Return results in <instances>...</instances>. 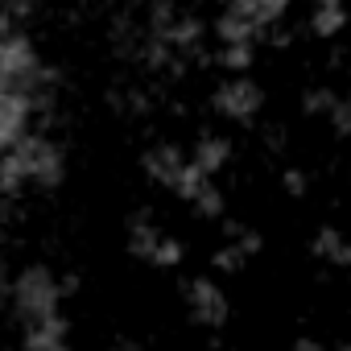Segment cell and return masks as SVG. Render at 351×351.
Here are the masks:
<instances>
[{
  "label": "cell",
  "instance_id": "8fae6325",
  "mask_svg": "<svg viewBox=\"0 0 351 351\" xmlns=\"http://www.w3.org/2000/svg\"><path fill=\"white\" fill-rule=\"evenodd\" d=\"M314 256L318 261H330V265H351V244L343 240V232L339 228H318V236H314Z\"/></svg>",
  "mask_w": 351,
  "mask_h": 351
},
{
  "label": "cell",
  "instance_id": "44dd1931",
  "mask_svg": "<svg viewBox=\"0 0 351 351\" xmlns=\"http://www.w3.org/2000/svg\"><path fill=\"white\" fill-rule=\"evenodd\" d=\"M281 182H285V195H293V199L306 195V173H302V169H285V178H281Z\"/></svg>",
  "mask_w": 351,
  "mask_h": 351
},
{
  "label": "cell",
  "instance_id": "e0dca14e",
  "mask_svg": "<svg viewBox=\"0 0 351 351\" xmlns=\"http://www.w3.org/2000/svg\"><path fill=\"white\" fill-rule=\"evenodd\" d=\"M191 207H195L199 215H207V219H219V215H223V191H219V186H207Z\"/></svg>",
  "mask_w": 351,
  "mask_h": 351
},
{
  "label": "cell",
  "instance_id": "8992f818",
  "mask_svg": "<svg viewBox=\"0 0 351 351\" xmlns=\"http://www.w3.org/2000/svg\"><path fill=\"white\" fill-rule=\"evenodd\" d=\"M141 165H145V173H149V178L153 182H161V186H178V178H182V173H186V157H182V149L178 145H153L145 157H141Z\"/></svg>",
  "mask_w": 351,
  "mask_h": 351
},
{
  "label": "cell",
  "instance_id": "30bf717a",
  "mask_svg": "<svg viewBox=\"0 0 351 351\" xmlns=\"http://www.w3.org/2000/svg\"><path fill=\"white\" fill-rule=\"evenodd\" d=\"M215 38H219L223 46H244V42H256L261 29H256L252 21H244V17H236L232 9H223L219 21H215Z\"/></svg>",
  "mask_w": 351,
  "mask_h": 351
},
{
  "label": "cell",
  "instance_id": "7a4b0ae2",
  "mask_svg": "<svg viewBox=\"0 0 351 351\" xmlns=\"http://www.w3.org/2000/svg\"><path fill=\"white\" fill-rule=\"evenodd\" d=\"M5 161H13L21 178H29L38 186H58L62 182V153H58L54 141H46L38 132H29L17 149H9Z\"/></svg>",
  "mask_w": 351,
  "mask_h": 351
},
{
  "label": "cell",
  "instance_id": "d6986e66",
  "mask_svg": "<svg viewBox=\"0 0 351 351\" xmlns=\"http://www.w3.org/2000/svg\"><path fill=\"white\" fill-rule=\"evenodd\" d=\"M178 261H182V244L165 236V240H161V248H157V256H153V265H157V269H173Z\"/></svg>",
  "mask_w": 351,
  "mask_h": 351
},
{
  "label": "cell",
  "instance_id": "5b68a950",
  "mask_svg": "<svg viewBox=\"0 0 351 351\" xmlns=\"http://www.w3.org/2000/svg\"><path fill=\"white\" fill-rule=\"evenodd\" d=\"M29 120H34V99L21 91H0V145L17 149L29 136Z\"/></svg>",
  "mask_w": 351,
  "mask_h": 351
},
{
  "label": "cell",
  "instance_id": "9a60e30c",
  "mask_svg": "<svg viewBox=\"0 0 351 351\" xmlns=\"http://www.w3.org/2000/svg\"><path fill=\"white\" fill-rule=\"evenodd\" d=\"M207 186H211V178H207V173H203V169H199L195 161H191V165H186V173L178 178V186H173V191H178L182 199H191V203H195V199H199V195H203Z\"/></svg>",
  "mask_w": 351,
  "mask_h": 351
},
{
  "label": "cell",
  "instance_id": "603a6c76",
  "mask_svg": "<svg viewBox=\"0 0 351 351\" xmlns=\"http://www.w3.org/2000/svg\"><path fill=\"white\" fill-rule=\"evenodd\" d=\"M293 351H326V347H322L318 339H298V343H293Z\"/></svg>",
  "mask_w": 351,
  "mask_h": 351
},
{
  "label": "cell",
  "instance_id": "d4e9b609",
  "mask_svg": "<svg viewBox=\"0 0 351 351\" xmlns=\"http://www.w3.org/2000/svg\"><path fill=\"white\" fill-rule=\"evenodd\" d=\"M335 351H351V339H347V343H343V347H335Z\"/></svg>",
  "mask_w": 351,
  "mask_h": 351
},
{
  "label": "cell",
  "instance_id": "7402d4cb",
  "mask_svg": "<svg viewBox=\"0 0 351 351\" xmlns=\"http://www.w3.org/2000/svg\"><path fill=\"white\" fill-rule=\"evenodd\" d=\"M236 244L244 248V256H256V252L265 248V240H261V232H252V228H244V236H240Z\"/></svg>",
  "mask_w": 351,
  "mask_h": 351
},
{
  "label": "cell",
  "instance_id": "52a82bcc",
  "mask_svg": "<svg viewBox=\"0 0 351 351\" xmlns=\"http://www.w3.org/2000/svg\"><path fill=\"white\" fill-rule=\"evenodd\" d=\"M191 161L207 173V178H215V173L232 161V141L219 136V132H203L199 145H195V153H191Z\"/></svg>",
  "mask_w": 351,
  "mask_h": 351
},
{
  "label": "cell",
  "instance_id": "cb8c5ba5",
  "mask_svg": "<svg viewBox=\"0 0 351 351\" xmlns=\"http://www.w3.org/2000/svg\"><path fill=\"white\" fill-rule=\"evenodd\" d=\"M58 285H62V298H66V293H75V289H79V277H75V273H66Z\"/></svg>",
  "mask_w": 351,
  "mask_h": 351
},
{
  "label": "cell",
  "instance_id": "6da1fadb",
  "mask_svg": "<svg viewBox=\"0 0 351 351\" xmlns=\"http://www.w3.org/2000/svg\"><path fill=\"white\" fill-rule=\"evenodd\" d=\"M58 302H62V285L54 281V273L46 265H29V269L17 273V281H13V306H17V318L25 322V330L58 318Z\"/></svg>",
  "mask_w": 351,
  "mask_h": 351
},
{
  "label": "cell",
  "instance_id": "7c38bea8",
  "mask_svg": "<svg viewBox=\"0 0 351 351\" xmlns=\"http://www.w3.org/2000/svg\"><path fill=\"white\" fill-rule=\"evenodd\" d=\"M343 25H347L343 0H322V5L310 13V29H314L318 38H335V34H343Z\"/></svg>",
  "mask_w": 351,
  "mask_h": 351
},
{
  "label": "cell",
  "instance_id": "9c48e42d",
  "mask_svg": "<svg viewBox=\"0 0 351 351\" xmlns=\"http://www.w3.org/2000/svg\"><path fill=\"white\" fill-rule=\"evenodd\" d=\"M161 240H165V236H161L145 215H136V219L128 223V252H132V256H141V261H149V265H153V256H157Z\"/></svg>",
  "mask_w": 351,
  "mask_h": 351
},
{
  "label": "cell",
  "instance_id": "ba28073f",
  "mask_svg": "<svg viewBox=\"0 0 351 351\" xmlns=\"http://www.w3.org/2000/svg\"><path fill=\"white\" fill-rule=\"evenodd\" d=\"M21 351H66V322L62 318H50L42 326H29Z\"/></svg>",
  "mask_w": 351,
  "mask_h": 351
},
{
  "label": "cell",
  "instance_id": "4fadbf2b",
  "mask_svg": "<svg viewBox=\"0 0 351 351\" xmlns=\"http://www.w3.org/2000/svg\"><path fill=\"white\" fill-rule=\"evenodd\" d=\"M207 34V25H203V17H195V13H182L178 21L169 25V34L161 38L165 46H182V50H199V38Z\"/></svg>",
  "mask_w": 351,
  "mask_h": 351
},
{
  "label": "cell",
  "instance_id": "3957f363",
  "mask_svg": "<svg viewBox=\"0 0 351 351\" xmlns=\"http://www.w3.org/2000/svg\"><path fill=\"white\" fill-rule=\"evenodd\" d=\"M186 302H191V318L207 330H223L228 318H232V306L223 298V289L207 277H191L186 281Z\"/></svg>",
  "mask_w": 351,
  "mask_h": 351
},
{
  "label": "cell",
  "instance_id": "ffe728a7",
  "mask_svg": "<svg viewBox=\"0 0 351 351\" xmlns=\"http://www.w3.org/2000/svg\"><path fill=\"white\" fill-rule=\"evenodd\" d=\"M330 124H335L339 136L351 132V95H339V104H335V112H330Z\"/></svg>",
  "mask_w": 351,
  "mask_h": 351
},
{
  "label": "cell",
  "instance_id": "277c9868",
  "mask_svg": "<svg viewBox=\"0 0 351 351\" xmlns=\"http://www.w3.org/2000/svg\"><path fill=\"white\" fill-rule=\"evenodd\" d=\"M261 108H265V91H261V83H252L244 75L215 87V112L228 120H252Z\"/></svg>",
  "mask_w": 351,
  "mask_h": 351
},
{
  "label": "cell",
  "instance_id": "2e32d148",
  "mask_svg": "<svg viewBox=\"0 0 351 351\" xmlns=\"http://www.w3.org/2000/svg\"><path fill=\"white\" fill-rule=\"evenodd\" d=\"M335 104H339V95L330 91V87H314V91H306V99H302V108H306V116H330L335 112Z\"/></svg>",
  "mask_w": 351,
  "mask_h": 351
},
{
  "label": "cell",
  "instance_id": "ac0fdd59",
  "mask_svg": "<svg viewBox=\"0 0 351 351\" xmlns=\"http://www.w3.org/2000/svg\"><path fill=\"white\" fill-rule=\"evenodd\" d=\"M244 261H248V256H244V248H240V244H228V248H219V252L211 256V265H215L219 273H240V269H244Z\"/></svg>",
  "mask_w": 351,
  "mask_h": 351
},
{
  "label": "cell",
  "instance_id": "5bb4252c",
  "mask_svg": "<svg viewBox=\"0 0 351 351\" xmlns=\"http://www.w3.org/2000/svg\"><path fill=\"white\" fill-rule=\"evenodd\" d=\"M252 58H256V42H244V46H223V50H219V66H223V71H232L236 79L252 66Z\"/></svg>",
  "mask_w": 351,
  "mask_h": 351
}]
</instances>
